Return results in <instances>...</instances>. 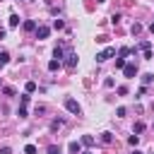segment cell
<instances>
[{
    "mask_svg": "<svg viewBox=\"0 0 154 154\" xmlns=\"http://www.w3.org/2000/svg\"><path fill=\"white\" fill-rule=\"evenodd\" d=\"M123 72H125V77H135V75H137V65H135V63H128V65L123 67Z\"/></svg>",
    "mask_w": 154,
    "mask_h": 154,
    "instance_id": "4",
    "label": "cell"
},
{
    "mask_svg": "<svg viewBox=\"0 0 154 154\" xmlns=\"http://www.w3.org/2000/svg\"><path fill=\"white\" fill-rule=\"evenodd\" d=\"M7 63H10V53H7V51H2V53H0V67H2V65H7Z\"/></svg>",
    "mask_w": 154,
    "mask_h": 154,
    "instance_id": "11",
    "label": "cell"
},
{
    "mask_svg": "<svg viewBox=\"0 0 154 154\" xmlns=\"http://www.w3.org/2000/svg\"><path fill=\"white\" fill-rule=\"evenodd\" d=\"M65 108H67L70 113H75V116H79V113H82V108H79V103H77L75 99H65Z\"/></svg>",
    "mask_w": 154,
    "mask_h": 154,
    "instance_id": "2",
    "label": "cell"
},
{
    "mask_svg": "<svg viewBox=\"0 0 154 154\" xmlns=\"http://www.w3.org/2000/svg\"><path fill=\"white\" fill-rule=\"evenodd\" d=\"M101 142H103V144H111V142H113V135H111V132H101Z\"/></svg>",
    "mask_w": 154,
    "mask_h": 154,
    "instance_id": "10",
    "label": "cell"
},
{
    "mask_svg": "<svg viewBox=\"0 0 154 154\" xmlns=\"http://www.w3.org/2000/svg\"><path fill=\"white\" fill-rule=\"evenodd\" d=\"M116 55V48L113 46H108V48H103L101 53H96V63H106L108 58H113Z\"/></svg>",
    "mask_w": 154,
    "mask_h": 154,
    "instance_id": "1",
    "label": "cell"
},
{
    "mask_svg": "<svg viewBox=\"0 0 154 154\" xmlns=\"http://www.w3.org/2000/svg\"><path fill=\"white\" fill-rule=\"evenodd\" d=\"M116 67L123 70V67H125V60H123V58H116Z\"/></svg>",
    "mask_w": 154,
    "mask_h": 154,
    "instance_id": "21",
    "label": "cell"
},
{
    "mask_svg": "<svg viewBox=\"0 0 154 154\" xmlns=\"http://www.w3.org/2000/svg\"><path fill=\"white\" fill-rule=\"evenodd\" d=\"M96 2H106V0H96Z\"/></svg>",
    "mask_w": 154,
    "mask_h": 154,
    "instance_id": "34",
    "label": "cell"
},
{
    "mask_svg": "<svg viewBox=\"0 0 154 154\" xmlns=\"http://www.w3.org/2000/svg\"><path fill=\"white\" fill-rule=\"evenodd\" d=\"M26 103H29V94H24V96L19 99V106H26Z\"/></svg>",
    "mask_w": 154,
    "mask_h": 154,
    "instance_id": "27",
    "label": "cell"
},
{
    "mask_svg": "<svg viewBox=\"0 0 154 154\" xmlns=\"http://www.w3.org/2000/svg\"><path fill=\"white\" fill-rule=\"evenodd\" d=\"M24 91H26V94H34V91H36V82H26V84H24Z\"/></svg>",
    "mask_w": 154,
    "mask_h": 154,
    "instance_id": "9",
    "label": "cell"
},
{
    "mask_svg": "<svg viewBox=\"0 0 154 154\" xmlns=\"http://www.w3.org/2000/svg\"><path fill=\"white\" fill-rule=\"evenodd\" d=\"M0 154H12V149H10V147H2V149H0Z\"/></svg>",
    "mask_w": 154,
    "mask_h": 154,
    "instance_id": "31",
    "label": "cell"
},
{
    "mask_svg": "<svg viewBox=\"0 0 154 154\" xmlns=\"http://www.w3.org/2000/svg\"><path fill=\"white\" fill-rule=\"evenodd\" d=\"M48 70H51V72H55V70H60V60H55V58H53V60L48 63Z\"/></svg>",
    "mask_w": 154,
    "mask_h": 154,
    "instance_id": "8",
    "label": "cell"
},
{
    "mask_svg": "<svg viewBox=\"0 0 154 154\" xmlns=\"http://www.w3.org/2000/svg\"><path fill=\"white\" fill-rule=\"evenodd\" d=\"M142 82H144V84H152V82H154V75H152V72L142 75Z\"/></svg>",
    "mask_w": 154,
    "mask_h": 154,
    "instance_id": "13",
    "label": "cell"
},
{
    "mask_svg": "<svg viewBox=\"0 0 154 154\" xmlns=\"http://www.w3.org/2000/svg\"><path fill=\"white\" fill-rule=\"evenodd\" d=\"M130 31H132V34H140V31H142V26H140V24H137V22H135V24H132V26H130Z\"/></svg>",
    "mask_w": 154,
    "mask_h": 154,
    "instance_id": "19",
    "label": "cell"
},
{
    "mask_svg": "<svg viewBox=\"0 0 154 154\" xmlns=\"http://www.w3.org/2000/svg\"><path fill=\"white\" fill-rule=\"evenodd\" d=\"M48 154H60V147H55V144H51V147H48Z\"/></svg>",
    "mask_w": 154,
    "mask_h": 154,
    "instance_id": "24",
    "label": "cell"
},
{
    "mask_svg": "<svg viewBox=\"0 0 154 154\" xmlns=\"http://www.w3.org/2000/svg\"><path fill=\"white\" fill-rule=\"evenodd\" d=\"M48 34H51V29H48V26H36V38H41V41H43V38H48Z\"/></svg>",
    "mask_w": 154,
    "mask_h": 154,
    "instance_id": "5",
    "label": "cell"
},
{
    "mask_svg": "<svg viewBox=\"0 0 154 154\" xmlns=\"http://www.w3.org/2000/svg\"><path fill=\"white\" fill-rule=\"evenodd\" d=\"M82 154H91V152H82Z\"/></svg>",
    "mask_w": 154,
    "mask_h": 154,
    "instance_id": "35",
    "label": "cell"
},
{
    "mask_svg": "<svg viewBox=\"0 0 154 154\" xmlns=\"http://www.w3.org/2000/svg\"><path fill=\"white\" fill-rule=\"evenodd\" d=\"M2 91H5V96H14V89H12V87H5Z\"/></svg>",
    "mask_w": 154,
    "mask_h": 154,
    "instance_id": "26",
    "label": "cell"
},
{
    "mask_svg": "<svg viewBox=\"0 0 154 154\" xmlns=\"http://www.w3.org/2000/svg\"><path fill=\"white\" fill-rule=\"evenodd\" d=\"M24 154H36V147H34V144H26V147H24Z\"/></svg>",
    "mask_w": 154,
    "mask_h": 154,
    "instance_id": "17",
    "label": "cell"
},
{
    "mask_svg": "<svg viewBox=\"0 0 154 154\" xmlns=\"http://www.w3.org/2000/svg\"><path fill=\"white\" fill-rule=\"evenodd\" d=\"M140 48H142V51H152V43H149V41H142Z\"/></svg>",
    "mask_w": 154,
    "mask_h": 154,
    "instance_id": "20",
    "label": "cell"
},
{
    "mask_svg": "<svg viewBox=\"0 0 154 154\" xmlns=\"http://www.w3.org/2000/svg\"><path fill=\"white\" fill-rule=\"evenodd\" d=\"M79 149H82L79 142H70V152H72V154H79Z\"/></svg>",
    "mask_w": 154,
    "mask_h": 154,
    "instance_id": "12",
    "label": "cell"
},
{
    "mask_svg": "<svg viewBox=\"0 0 154 154\" xmlns=\"http://www.w3.org/2000/svg\"><path fill=\"white\" fill-rule=\"evenodd\" d=\"M118 94H120V96H125V94H128V87H125V84H123V87H118Z\"/></svg>",
    "mask_w": 154,
    "mask_h": 154,
    "instance_id": "29",
    "label": "cell"
},
{
    "mask_svg": "<svg viewBox=\"0 0 154 154\" xmlns=\"http://www.w3.org/2000/svg\"><path fill=\"white\" fill-rule=\"evenodd\" d=\"M128 142H130V144H132V147H135V144H137V142H140V137H137V135H130V137H128Z\"/></svg>",
    "mask_w": 154,
    "mask_h": 154,
    "instance_id": "23",
    "label": "cell"
},
{
    "mask_svg": "<svg viewBox=\"0 0 154 154\" xmlns=\"http://www.w3.org/2000/svg\"><path fill=\"white\" fill-rule=\"evenodd\" d=\"M53 55H55V60H60V58H63V46H55V51H53Z\"/></svg>",
    "mask_w": 154,
    "mask_h": 154,
    "instance_id": "14",
    "label": "cell"
},
{
    "mask_svg": "<svg viewBox=\"0 0 154 154\" xmlns=\"http://www.w3.org/2000/svg\"><path fill=\"white\" fill-rule=\"evenodd\" d=\"M132 154H142V152H137V149H135V152H132Z\"/></svg>",
    "mask_w": 154,
    "mask_h": 154,
    "instance_id": "33",
    "label": "cell"
},
{
    "mask_svg": "<svg viewBox=\"0 0 154 154\" xmlns=\"http://www.w3.org/2000/svg\"><path fill=\"white\" fill-rule=\"evenodd\" d=\"M125 113H128V111H125V108H123V106H120V108H118V111H116V116H118V118H123V116H125Z\"/></svg>",
    "mask_w": 154,
    "mask_h": 154,
    "instance_id": "30",
    "label": "cell"
},
{
    "mask_svg": "<svg viewBox=\"0 0 154 154\" xmlns=\"http://www.w3.org/2000/svg\"><path fill=\"white\" fill-rule=\"evenodd\" d=\"M149 31H152V34H154V22H152V24H149Z\"/></svg>",
    "mask_w": 154,
    "mask_h": 154,
    "instance_id": "32",
    "label": "cell"
},
{
    "mask_svg": "<svg viewBox=\"0 0 154 154\" xmlns=\"http://www.w3.org/2000/svg\"><path fill=\"white\" fill-rule=\"evenodd\" d=\"M75 65H77V55L70 51V53L65 55V67H67V70H75Z\"/></svg>",
    "mask_w": 154,
    "mask_h": 154,
    "instance_id": "3",
    "label": "cell"
},
{
    "mask_svg": "<svg viewBox=\"0 0 154 154\" xmlns=\"http://www.w3.org/2000/svg\"><path fill=\"white\" fill-rule=\"evenodd\" d=\"M22 29H24V31H36V22H34V19H26V22L22 24Z\"/></svg>",
    "mask_w": 154,
    "mask_h": 154,
    "instance_id": "6",
    "label": "cell"
},
{
    "mask_svg": "<svg viewBox=\"0 0 154 154\" xmlns=\"http://www.w3.org/2000/svg\"><path fill=\"white\" fill-rule=\"evenodd\" d=\"M123 60H125V55H130V48H120V53H118Z\"/></svg>",
    "mask_w": 154,
    "mask_h": 154,
    "instance_id": "25",
    "label": "cell"
},
{
    "mask_svg": "<svg viewBox=\"0 0 154 154\" xmlns=\"http://www.w3.org/2000/svg\"><path fill=\"white\" fill-rule=\"evenodd\" d=\"M60 125H63V120H53V123H51V130H58Z\"/></svg>",
    "mask_w": 154,
    "mask_h": 154,
    "instance_id": "28",
    "label": "cell"
},
{
    "mask_svg": "<svg viewBox=\"0 0 154 154\" xmlns=\"http://www.w3.org/2000/svg\"><path fill=\"white\" fill-rule=\"evenodd\" d=\"M17 116H19V118H26V116H29V113H26V106H19V108H17Z\"/></svg>",
    "mask_w": 154,
    "mask_h": 154,
    "instance_id": "15",
    "label": "cell"
},
{
    "mask_svg": "<svg viewBox=\"0 0 154 154\" xmlns=\"http://www.w3.org/2000/svg\"><path fill=\"white\" fill-rule=\"evenodd\" d=\"M79 144H84V147H91V144H94V137H91V135H82V142H79Z\"/></svg>",
    "mask_w": 154,
    "mask_h": 154,
    "instance_id": "7",
    "label": "cell"
},
{
    "mask_svg": "<svg viewBox=\"0 0 154 154\" xmlns=\"http://www.w3.org/2000/svg\"><path fill=\"white\" fill-rule=\"evenodd\" d=\"M63 26H65L63 19H53V29H63Z\"/></svg>",
    "mask_w": 154,
    "mask_h": 154,
    "instance_id": "16",
    "label": "cell"
},
{
    "mask_svg": "<svg viewBox=\"0 0 154 154\" xmlns=\"http://www.w3.org/2000/svg\"><path fill=\"white\" fill-rule=\"evenodd\" d=\"M142 130H144V123L137 120V123H135V132H142Z\"/></svg>",
    "mask_w": 154,
    "mask_h": 154,
    "instance_id": "22",
    "label": "cell"
},
{
    "mask_svg": "<svg viewBox=\"0 0 154 154\" xmlns=\"http://www.w3.org/2000/svg\"><path fill=\"white\" fill-rule=\"evenodd\" d=\"M17 24H19V17L12 14V17H10V26H17Z\"/></svg>",
    "mask_w": 154,
    "mask_h": 154,
    "instance_id": "18",
    "label": "cell"
}]
</instances>
